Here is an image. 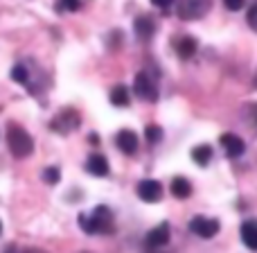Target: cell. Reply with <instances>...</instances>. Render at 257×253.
<instances>
[{
	"mask_svg": "<svg viewBox=\"0 0 257 253\" xmlns=\"http://www.w3.org/2000/svg\"><path fill=\"white\" fill-rule=\"evenodd\" d=\"M7 145L16 158H27V156L34 151V138H32L23 127H18L12 122L7 129Z\"/></svg>",
	"mask_w": 257,
	"mask_h": 253,
	"instance_id": "cell-1",
	"label": "cell"
},
{
	"mask_svg": "<svg viewBox=\"0 0 257 253\" xmlns=\"http://www.w3.org/2000/svg\"><path fill=\"white\" fill-rule=\"evenodd\" d=\"M210 5H212L210 0H178L176 14L183 21H196L210 12Z\"/></svg>",
	"mask_w": 257,
	"mask_h": 253,
	"instance_id": "cell-2",
	"label": "cell"
},
{
	"mask_svg": "<svg viewBox=\"0 0 257 253\" xmlns=\"http://www.w3.org/2000/svg\"><path fill=\"white\" fill-rule=\"evenodd\" d=\"M79 125H81L79 113H77L75 109H66V111H61L50 122V129H52L54 133H59V136H68V133H72Z\"/></svg>",
	"mask_w": 257,
	"mask_h": 253,
	"instance_id": "cell-3",
	"label": "cell"
},
{
	"mask_svg": "<svg viewBox=\"0 0 257 253\" xmlns=\"http://www.w3.org/2000/svg\"><path fill=\"white\" fill-rule=\"evenodd\" d=\"M133 91H136V95L140 100H145V102H156V100H158V89H156V84L151 81V77L147 75L145 70L136 75V79H133Z\"/></svg>",
	"mask_w": 257,
	"mask_h": 253,
	"instance_id": "cell-4",
	"label": "cell"
},
{
	"mask_svg": "<svg viewBox=\"0 0 257 253\" xmlns=\"http://www.w3.org/2000/svg\"><path fill=\"white\" fill-rule=\"evenodd\" d=\"M219 222L212 217H203V215H196L194 219L190 222V231L194 233V235L203 237V240H210V237H214L219 233Z\"/></svg>",
	"mask_w": 257,
	"mask_h": 253,
	"instance_id": "cell-5",
	"label": "cell"
},
{
	"mask_svg": "<svg viewBox=\"0 0 257 253\" xmlns=\"http://www.w3.org/2000/svg\"><path fill=\"white\" fill-rule=\"evenodd\" d=\"M138 197L147 204H156V201L163 199V186L154 179H145V181L138 183Z\"/></svg>",
	"mask_w": 257,
	"mask_h": 253,
	"instance_id": "cell-6",
	"label": "cell"
},
{
	"mask_svg": "<svg viewBox=\"0 0 257 253\" xmlns=\"http://www.w3.org/2000/svg\"><path fill=\"white\" fill-rule=\"evenodd\" d=\"M219 142H221L223 151H226L230 158H237V156H241V154H244V149H246L244 140H241L239 136H235V133H223V136L219 138Z\"/></svg>",
	"mask_w": 257,
	"mask_h": 253,
	"instance_id": "cell-7",
	"label": "cell"
},
{
	"mask_svg": "<svg viewBox=\"0 0 257 253\" xmlns=\"http://www.w3.org/2000/svg\"><path fill=\"white\" fill-rule=\"evenodd\" d=\"M169 242V224L163 222L158 224L156 228H151L149 233H147V246H151V249H160V246H165Z\"/></svg>",
	"mask_w": 257,
	"mask_h": 253,
	"instance_id": "cell-8",
	"label": "cell"
},
{
	"mask_svg": "<svg viewBox=\"0 0 257 253\" xmlns=\"http://www.w3.org/2000/svg\"><path fill=\"white\" fill-rule=\"evenodd\" d=\"M115 145L120 147V151H124V154H136L138 151V145H140V140H138L136 131H131V129H122L120 133L115 136Z\"/></svg>",
	"mask_w": 257,
	"mask_h": 253,
	"instance_id": "cell-9",
	"label": "cell"
},
{
	"mask_svg": "<svg viewBox=\"0 0 257 253\" xmlns=\"http://www.w3.org/2000/svg\"><path fill=\"white\" fill-rule=\"evenodd\" d=\"M95 224H97V233H111L113 231V213L108 206H97L93 210Z\"/></svg>",
	"mask_w": 257,
	"mask_h": 253,
	"instance_id": "cell-10",
	"label": "cell"
},
{
	"mask_svg": "<svg viewBox=\"0 0 257 253\" xmlns=\"http://www.w3.org/2000/svg\"><path fill=\"white\" fill-rule=\"evenodd\" d=\"M86 172H90L93 177H106V174L111 172L106 156H102V154L88 156V160H86Z\"/></svg>",
	"mask_w": 257,
	"mask_h": 253,
	"instance_id": "cell-11",
	"label": "cell"
},
{
	"mask_svg": "<svg viewBox=\"0 0 257 253\" xmlns=\"http://www.w3.org/2000/svg\"><path fill=\"white\" fill-rule=\"evenodd\" d=\"M133 30H136V34L140 41H149L156 32V23L151 16H138L136 23H133Z\"/></svg>",
	"mask_w": 257,
	"mask_h": 253,
	"instance_id": "cell-12",
	"label": "cell"
},
{
	"mask_svg": "<svg viewBox=\"0 0 257 253\" xmlns=\"http://www.w3.org/2000/svg\"><path fill=\"white\" fill-rule=\"evenodd\" d=\"M169 190H172V195L176 197V199H187V197L192 195V183L187 181L185 177H176L172 181V186H169Z\"/></svg>",
	"mask_w": 257,
	"mask_h": 253,
	"instance_id": "cell-13",
	"label": "cell"
},
{
	"mask_svg": "<svg viewBox=\"0 0 257 253\" xmlns=\"http://www.w3.org/2000/svg\"><path fill=\"white\" fill-rule=\"evenodd\" d=\"M241 240L248 249L257 251V222H246L241 226Z\"/></svg>",
	"mask_w": 257,
	"mask_h": 253,
	"instance_id": "cell-14",
	"label": "cell"
},
{
	"mask_svg": "<svg viewBox=\"0 0 257 253\" xmlns=\"http://www.w3.org/2000/svg\"><path fill=\"white\" fill-rule=\"evenodd\" d=\"M176 52L181 59H190L192 54L196 52V41L192 39V36H181V39L176 41Z\"/></svg>",
	"mask_w": 257,
	"mask_h": 253,
	"instance_id": "cell-15",
	"label": "cell"
},
{
	"mask_svg": "<svg viewBox=\"0 0 257 253\" xmlns=\"http://www.w3.org/2000/svg\"><path fill=\"white\" fill-rule=\"evenodd\" d=\"M210 158H212V147L210 145H199V147H194L192 149V160H194L196 165H208L210 163Z\"/></svg>",
	"mask_w": 257,
	"mask_h": 253,
	"instance_id": "cell-16",
	"label": "cell"
},
{
	"mask_svg": "<svg viewBox=\"0 0 257 253\" xmlns=\"http://www.w3.org/2000/svg\"><path fill=\"white\" fill-rule=\"evenodd\" d=\"M131 102V95H128V89L126 86H115L111 91V104L113 107H128Z\"/></svg>",
	"mask_w": 257,
	"mask_h": 253,
	"instance_id": "cell-17",
	"label": "cell"
},
{
	"mask_svg": "<svg viewBox=\"0 0 257 253\" xmlns=\"http://www.w3.org/2000/svg\"><path fill=\"white\" fill-rule=\"evenodd\" d=\"M79 228L84 233H88V235H97V224H95V217L93 213H81L79 215Z\"/></svg>",
	"mask_w": 257,
	"mask_h": 253,
	"instance_id": "cell-18",
	"label": "cell"
},
{
	"mask_svg": "<svg viewBox=\"0 0 257 253\" xmlns=\"http://www.w3.org/2000/svg\"><path fill=\"white\" fill-rule=\"evenodd\" d=\"M145 138H147V142L156 145V142L163 140V129H160L158 125H149V127L145 129Z\"/></svg>",
	"mask_w": 257,
	"mask_h": 253,
	"instance_id": "cell-19",
	"label": "cell"
},
{
	"mask_svg": "<svg viewBox=\"0 0 257 253\" xmlns=\"http://www.w3.org/2000/svg\"><path fill=\"white\" fill-rule=\"evenodd\" d=\"M43 181L48 183V186H57V183L61 181V170L59 167H45L43 170Z\"/></svg>",
	"mask_w": 257,
	"mask_h": 253,
	"instance_id": "cell-20",
	"label": "cell"
},
{
	"mask_svg": "<svg viewBox=\"0 0 257 253\" xmlns=\"http://www.w3.org/2000/svg\"><path fill=\"white\" fill-rule=\"evenodd\" d=\"M12 79L18 81V84H27V81H30V72H27L25 66H14L12 68Z\"/></svg>",
	"mask_w": 257,
	"mask_h": 253,
	"instance_id": "cell-21",
	"label": "cell"
},
{
	"mask_svg": "<svg viewBox=\"0 0 257 253\" xmlns=\"http://www.w3.org/2000/svg\"><path fill=\"white\" fill-rule=\"evenodd\" d=\"M59 12H77L81 9V0H57Z\"/></svg>",
	"mask_w": 257,
	"mask_h": 253,
	"instance_id": "cell-22",
	"label": "cell"
},
{
	"mask_svg": "<svg viewBox=\"0 0 257 253\" xmlns=\"http://www.w3.org/2000/svg\"><path fill=\"white\" fill-rule=\"evenodd\" d=\"M246 18H248V25L257 32V5H253V7L248 9V16H246Z\"/></svg>",
	"mask_w": 257,
	"mask_h": 253,
	"instance_id": "cell-23",
	"label": "cell"
},
{
	"mask_svg": "<svg viewBox=\"0 0 257 253\" xmlns=\"http://www.w3.org/2000/svg\"><path fill=\"white\" fill-rule=\"evenodd\" d=\"M244 3H246V0H223V5H226L230 12H237V9H241V7H244Z\"/></svg>",
	"mask_w": 257,
	"mask_h": 253,
	"instance_id": "cell-24",
	"label": "cell"
},
{
	"mask_svg": "<svg viewBox=\"0 0 257 253\" xmlns=\"http://www.w3.org/2000/svg\"><path fill=\"white\" fill-rule=\"evenodd\" d=\"M174 3H176V0H151V5H154V7H160V9H169Z\"/></svg>",
	"mask_w": 257,
	"mask_h": 253,
	"instance_id": "cell-25",
	"label": "cell"
},
{
	"mask_svg": "<svg viewBox=\"0 0 257 253\" xmlns=\"http://www.w3.org/2000/svg\"><path fill=\"white\" fill-rule=\"evenodd\" d=\"M250 120H253V125L257 129V104H255V107H250Z\"/></svg>",
	"mask_w": 257,
	"mask_h": 253,
	"instance_id": "cell-26",
	"label": "cell"
},
{
	"mask_svg": "<svg viewBox=\"0 0 257 253\" xmlns=\"http://www.w3.org/2000/svg\"><path fill=\"white\" fill-rule=\"evenodd\" d=\"M90 142H93V145H99V136H97V133H90Z\"/></svg>",
	"mask_w": 257,
	"mask_h": 253,
	"instance_id": "cell-27",
	"label": "cell"
},
{
	"mask_svg": "<svg viewBox=\"0 0 257 253\" xmlns=\"http://www.w3.org/2000/svg\"><path fill=\"white\" fill-rule=\"evenodd\" d=\"M0 233H3V224H0Z\"/></svg>",
	"mask_w": 257,
	"mask_h": 253,
	"instance_id": "cell-28",
	"label": "cell"
}]
</instances>
